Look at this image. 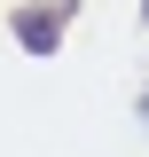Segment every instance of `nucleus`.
<instances>
[{
    "mask_svg": "<svg viewBox=\"0 0 149 157\" xmlns=\"http://www.w3.org/2000/svg\"><path fill=\"white\" fill-rule=\"evenodd\" d=\"M24 39L32 47H55V16H24Z\"/></svg>",
    "mask_w": 149,
    "mask_h": 157,
    "instance_id": "1",
    "label": "nucleus"
}]
</instances>
